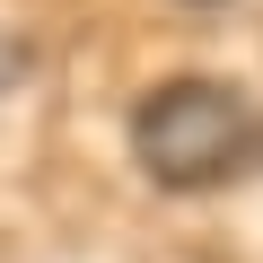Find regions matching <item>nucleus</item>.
<instances>
[{
	"label": "nucleus",
	"instance_id": "1",
	"mask_svg": "<svg viewBox=\"0 0 263 263\" xmlns=\"http://www.w3.org/2000/svg\"><path fill=\"white\" fill-rule=\"evenodd\" d=\"M132 158L167 193H211L254 158V114L228 79H167L132 114Z\"/></svg>",
	"mask_w": 263,
	"mask_h": 263
},
{
	"label": "nucleus",
	"instance_id": "2",
	"mask_svg": "<svg viewBox=\"0 0 263 263\" xmlns=\"http://www.w3.org/2000/svg\"><path fill=\"white\" fill-rule=\"evenodd\" d=\"M18 62H27L18 44H0V88H9V79H18Z\"/></svg>",
	"mask_w": 263,
	"mask_h": 263
},
{
	"label": "nucleus",
	"instance_id": "3",
	"mask_svg": "<svg viewBox=\"0 0 263 263\" xmlns=\"http://www.w3.org/2000/svg\"><path fill=\"white\" fill-rule=\"evenodd\" d=\"M193 9H219V0H193Z\"/></svg>",
	"mask_w": 263,
	"mask_h": 263
}]
</instances>
